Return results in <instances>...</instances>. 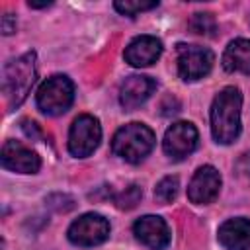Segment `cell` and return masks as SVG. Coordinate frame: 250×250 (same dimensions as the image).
I'll use <instances>...</instances> for the list:
<instances>
[{
  "label": "cell",
  "instance_id": "6da1fadb",
  "mask_svg": "<svg viewBox=\"0 0 250 250\" xmlns=\"http://www.w3.org/2000/svg\"><path fill=\"white\" fill-rule=\"evenodd\" d=\"M242 94L234 86L223 88L211 105V133L221 145H230L240 133Z\"/></svg>",
  "mask_w": 250,
  "mask_h": 250
},
{
  "label": "cell",
  "instance_id": "7a4b0ae2",
  "mask_svg": "<svg viewBox=\"0 0 250 250\" xmlns=\"http://www.w3.org/2000/svg\"><path fill=\"white\" fill-rule=\"evenodd\" d=\"M37 74V57L33 51L10 61L4 66L2 76V92L8 100L10 107H18L29 94Z\"/></svg>",
  "mask_w": 250,
  "mask_h": 250
},
{
  "label": "cell",
  "instance_id": "3957f363",
  "mask_svg": "<svg viewBox=\"0 0 250 250\" xmlns=\"http://www.w3.org/2000/svg\"><path fill=\"white\" fill-rule=\"evenodd\" d=\"M154 133L150 127L145 123H129L121 129L111 139V150L121 156L127 162H141L154 146Z\"/></svg>",
  "mask_w": 250,
  "mask_h": 250
},
{
  "label": "cell",
  "instance_id": "277c9868",
  "mask_svg": "<svg viewBox=\"0 0 250 250\" xmlns=\"http://www.w3.org/2000/svg\"><path fill=\"white\" fill-rule=\"evenodd\" d=\"M74 100V84L68 76L55 74L47 78L37 90V107L45 115H61L64 113Z\"/></svg>",
  "mask_w": 250,
  "mask_h": 250
},
{
  "label": "cell",
  "instance_id": "5b68a950",
  "mask_svg": "<svg viewBox=\"0 0 250 250\" xmlns=\"http://www.w3.org/2000/svg\"><path fill=\"white\" fill-rule=\"evenodd\" d=\"M102 141V127L100 121L88 113L78 115L68 133V150L76 158H86L90 156Z\"/></svg>",
  "mask_w": 250,
  "mask_h": 250
},
{
  "label": "cell",
  "instance_id": "8992f818",
  "mask_svg": "<svg viewBox=\"0 0 250 250\" xmlns=\"http://www.w3.org/2000/svg\"><path fill=\"white\" fill-rule=\"evenodd\" d=\"M213 53L199 45H178V72L186 82L199 80L213 68Z\"/></svg>",
  "mask_w": 250,
  "mask_h": 250
},
{
  "label": "cell",
  "instance_id": "52a82bcc",
  "mask_svg": "<svg viewBox=\"0 0 250 250\" xmlns=\"http://www.w3.org/2000/svg\"><path fill=\"white\" fill-rule=\"evenodd\" d=\"M109 236V223L98 213H86L68 227V240L78 246H96Z\"/></svg>",
  "mask_w": 250,
  "mask_h": 250
},
{
  "label": "cell",
  "instance_id": "ba28073f",
  "mask_svg": "<svg viewBox=\"0 0 250 250\" xmlns=\"http://www.w3.org/2000/svg\"><path fill=\"white\" fill-rule=\"evenodd\" d=\"M197 129L188 123V121H178L172 127H168L162 146L164 152L172 158V160H182L188 154H191L197 146Z\"/></svg>",
  "mask_w": 250,
  "mask_h": 250
},
{
  "label": "cell",
  "instance_id": "9c48e42d",
  "mask_svg": "<svg viewBox=\"0 0 250 250\" xmlns=\"http://www.w3.org/2000/svg\"><path fill=\"white\" fill-rule=\"evenodd\" d=\"M133 232L139 242L152 250H164L170 244V230L162 217L156 215H145L135 221Z\"/></svg>",
  "mask_w": 250,
  "mask_h": 250
},
{
  "label": "cell",
  "instance_id": "30bf717a",
  "mask_svg": "<svg viewBox=\"0 0 250 250\" xmlns=\"http://www.w3.org/2000/svg\"><path fill=\"white\" fill-rule=\"evenodd\" d=\"M221 189V176L213 166H201L193 174L189 186H188V197L191 203L203 205L211 203Z\"/></svg>",
  "mask_w": 250,
  "mask_h": 250
},
{
  "label": "cell",
  "instance_id": "8fae6325",
  "mask_svg": "<svg viewBox=\"0 0 250 250\" xmlns=\"http://www.w3.org/2000/svg\"><path fill=\"white\" fill-rule=\"evenodd\" d=\"M2 166L12 172L20 174H35L41 166V160L37 152L23 146L18 141H8L2 146Z\"/></svg>",
  "mask_w": 250,
  "mask_h": 250
},
{
  "label": "cell",
  "instance_id": "7c38bea8",
  "mask_svg": "<svg viewBox=\"0 0 250 250\" xmlns=\"http://www.w3.org/2000/svg\"><path fill=\"white\" fill-rule=\"evenodd\" d=\"M162 55V43L154 35H139L125 47V61L131 66H148Z\"/></svg>",
  "mask_w": 250,
  "mask_h": 250
},
{
  "label": "cell",
  "instance_id": "4fadbf2b",
  "mask_svg": "<svg viewBox=\"0 0 250 250\" xmlns=\"http://www.w3.org/2000/svg\"><path fill=\"white\" fill-rule=\"evenodd\" d=\"M156 82L150 76H143V74H133L129 78H125V82L121 84L119 90V102L125 109H135L141 104H145L150 94L154 92Z\"/></svg>",
  "mask_w": 250,
  "mask_h": 250
},
{
  "label": "cell",
  "instance_id": "5bb4252c",
  "mask_svg": "<svg viewBox=\"0 0 250 250\" xmlns=\"http://www.w3.org/2000/svg\"><path fill=\"white\" fill-rule=\"evenodd\" d=\"M219 242L227 250L250 248V221L244 217L229 219L219 227Z\"/></svg>",
  "mask_w": 250,
  "mask_h": 250
},
{
  "label": "cell",
  "instance_id": "9a60e30c",
  "mask_svg": "<svg viewBox=\"0 0 250 250\" xmlns=\"http://www.w3.org/2000/svg\"><path fill=\"white\" fill-rule=\"evenodd\" d=\"M223 66L229 72L250 74V39H234L223 55Z\"/></svg>",
  "mask_w": 250,
  "mask_h": 250
},
{
  "label": "cell",
  "instance_id": "2e32d148",
  "mask_svg": "<svg viewBox=\"0 0 250 250\" xmlns=\"http://www.w3.org/2000/svg\"><path fill=\"white\" fill-rule=\"evenodd\" d=\"M178 188H180L178 178H176V176H166V178H162V180L158 182V186H156V189H154V195H156V199H158L160 203H170L172 199H176Z\"/></svg>",
  "mask_w": 250,
  "mask_h": 250
},
{
  "label": "cell",
  "instance_id": "e0dca14e",
  "mask_svg": "<svg viewBox=\"0 0 250 250\" xmlns=\"http://www.w3.org/2000/svg\"><path fill=\"white\" fill-rule=\"evenodd\" d=\"M189 27L193 33L197 35H215V29H217V21L211 14H193V18L189 20Z\"/></svg>",
  "mask_w": 250,
  "mask_h": 250
},
{
  "label": "cell",
  "instance_id": "ac0fdd59",
  "mask_svg": "<svg viewBox=\"0 0 250 250\" xmlns=\"http://www.w3.org/2000/svg\"><path fill=\"white\" fill-rule=\"evenodd\" d=\"M113 6H115V10H117L119 14H123V16H135V14H139V12L156 8L158 2H156V0H152V2H145V0H119V2H115Z\"/></svg>",
  "mask_w": 250,
  "mask_h": 250
},
{
  "label": "cell",
  "instance_id": "d6986e66",
  "mask_svg": "<svg viewBox=\"0 0 250 250\" xmlns=\"http://www.w3.org/2000/svg\"><path fill=\"white\" fill-rule=\"evenodd\" d=\"M141 197H143L141 188L135 186V184H131V186H127L121 193H117V195L113 197V201H115V205H117L119 209H133V207L141 201Z\"/></svg>",
  "mask_w": 250,
  "mask_h": 250
},
{
  "label": "cell",
  "instance_id": "ffe728a7",
  "mask_svg": "<svg viewBox=\"0 0 250 250\" xmlns=\"http://www.w3.org/2000/svg\"><path fill=\"white\" fill-rule=\"evenodd\" d=\"M234 168H236V172H238L240 176L250 178V150H248V152H244V154H242V156L236 160Z\"/></svg>",
  "mask_w": 250,
  "mask_h": 250
},
{
  "label": "cell",
  "instance_id": "44dd1931",
  "mask_svg": "<svg viewBox=\"0 0 250 250\" xmlns=\"http://www.w3.org/2000/svg\"><path fill=\"white\" fill-rule=\"evenodd\" d=\"M21 129H23V133H25L27 137H31V139H41V131H39V127H37L35 121L23 119V121H21Z\"/></svg>",
  "mask_w": 250,
  "mask_h": 250
},
{
  "label": "cell",
  "instance_id": "7402d4cb",
  "mask_svg": "<svg viewBox=\"0 0 250 250\" xmlns=\"http://www.w3.org/2000/svg\"><path fill=\"white\" fill-rule=\"evenodd\" d=\"M16 31V18L12 14H4L2 16V33L4 35H10Z\"/></svg>",
  "mask_w": 250,
  "mask_h": 250
},
{
  "label": "cell",
  "instance_id": "603a6c76",
  "mask_svg": "<svg viewBox=\"0 0 250 250\" xmlns=\"http://www.w3.org/2000/svg\"><path fill=\"white\" fill-rule=\"evenodd\" d=\"M51 4H53V2H31V0L27 2L29 8H47V6H51Z\"/></svg>",
  "mask_w": 250,
  "mask_h": 250
}]
</instances>
